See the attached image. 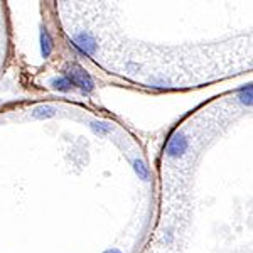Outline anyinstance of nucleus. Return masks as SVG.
I'll return each instance as SVG.
<instances>
[{
  "instance_id": "1",
  "label": "nucleus",
  "mask_w": 253,
  "mask_h": 253,
  "mask_svg": "<svg viewBox=\"0 0 253 253\" xmlns=\"http://www.w3.org/2000/svg\"><path fill=\"white\" fill-rule=\"evenodd\" d=\"M64 78L71 83V86L75 84V86L81 88L83 91H91V89L95 88L93 80L89 78V75L81 66H78V64H71V66H68L66 68V76H64Z\"/></svg>"
},
{
  "instance_id": "6",
  "label": "nucleus",
  "mask_w": 253,
  "mask_h": 253,
  "mask_svg": "<svg viewBox=\"0 0 253 253\" xmlns=\"http://www.w3.org/2000/svg\"><path fill=\"white\" fill-rule=\"evenodd\" d=\"M56 115V108L51 107V105H41V107L34 108L32 112V117L34 118H49Z\"/></svg>"
},
{
  "instance_id": "3",
  "label": "nucleus",
  "mask_w": 253,
  "mask_h": 253,
  "mask_svg": "<svg viewBox=\"0 0 253 253\" xmlns=\"http://www.w3.org/2000/svg\"><path fill=\"white\" fill-rule=\"evenodd\" d=\"M75 44L81 49V51L86 52V54H89V56H93L96 51L95 39H93L88 32H80V34H76L75 36Z\"/></svg>"
},
{
  "instance_id": "8",
  "label": "nucleus",
  "mask_w": 253,
  "mask_h": 253,
  "mask_svg": "<svg viewBox=\"0 0 253 253\" xmlns=\"http://www.w3.org/2000/svg\"><path fill=\"white\" fill-rule=\"evenodd\" d=\"M133 169H135V172L138 174V177L144 179V181H147L149 179V167H147L142 161H133Z\"/></svg>"
},
{
  "instance_id": "4",
  "label": "nucleus",
  "mask_w": 253,
  "mask_h": 253,
  "mask_svg": "<svg viewBox=\"0 0 253 253\" xmlns=\"http://www.w3.org/2000/svg\"><path fill=\"white\" fill-rule=\"evenodd\" d=\"M236 98H238V101L245 105V107H253V84L240 88L238 93H236Z\"/></svg>"
},
{
  "instance_id": "2",
  "label": "nucleus",
  "mask_w": 253,
  "mask_h": 253,
  "mask_svg": "<svg viewBox=\"0 0 253 253\" xmlns=\"http://www.w3.org/2000/svg\"><path fill=\"white\" fill-rule=\"evenodd\" d=\"M187 150V138L184 133L175 132L170 135L169 142H167L166 147V154L169 157H181L184 156V152Z\"/></svg>"
},
{
  "instance_id": "9",
  "label": "nucleus",
  "mask_w": 253,
  "mask_h": 253,
  "mask_svg": "<svg viewBox=\"0 0 253 253\" xmlns=\"http://www.w3.org/2000/svg\"><path fill=\"white\" fill-rule=\"evenodd\" d=\"M91 126H93V130L98 133H110L112 132V126H110L108 124H105V122H93Z\"/></svg>"
},
{
  "instance_id": "7",
  "label": "nucleus",
  "mask_w": 253,
  "mask_h": 253,
  "mask_svg": "<svg viewBox=\"0 0 253 253\" xmlns=\"http://www.w3.org/2000/svg\"><path fill=\"white\" fill-rule=\"evenodd\" d=\"M51 86L54 89H59V91H68V89H71V83L64 76H61V78L51 80Z\"/></svg>"
},
{
  "instance_id": "10",
  "label": "nucleus",
  "mask_w": 253,
  "mask_h": 253,
  "mask_svg": "<svg viewBox=\"0 0 253 253\" xmlns=\"http://www.w3.org/2000/svg\"><path fill=\"white\" fill-rule=\"evenodd\" d=\"M103 253H122V252H120V250H117V248H110V250L103 252Z\"/></svg>"
},
{
  "instance_id": "5",
  "label": "nucleus",
  "mask_w": 253,
  "mask_h": 253,
  "mask_svg": "<svg viewBox=\"0 0 253 253\" xmlns=\"http://www.w3.org/2000/svg\"><path fill=\"white\" fill-rule=\"evenodd\" d=\"M41 51H42L44 58H47L52 51V39H51V36H49L46 27L41 29Z\"/></svg>"
}]
</instances>
